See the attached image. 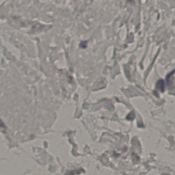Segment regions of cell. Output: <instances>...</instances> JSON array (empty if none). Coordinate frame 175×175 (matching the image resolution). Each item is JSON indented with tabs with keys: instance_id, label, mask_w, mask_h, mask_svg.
<instances>
[{
	"instance_id": "1",
	"label": "cell",
	"mask_w": 175,
	"mask_h": 175,
	"mask_svg": "<svg viewBox=\"0 0 175 175\" xmlns=\"http://www.w3.org/2000/svg\"><path fill=\"white\" fill-rule=\"evenodd\" d=\"M157 88L161 92H163L164 90V82L162 80H160L158 82L157 84Z\"/></svg>"
}]
</instances>
